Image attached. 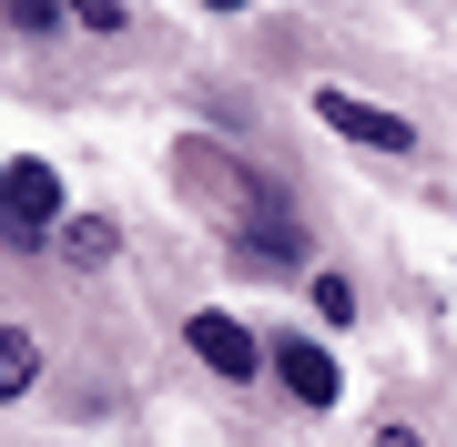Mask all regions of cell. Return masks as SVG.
I'll return each mask as SVG.
<instances>
[{"label":"cell","mask_w":457,"mask_h":447,"mask_svg":"<svg viewBox=\"0 0 457 447\" xmlns=\"http://www.w3.org/2000/svg\"><path fill=\"white\" fill-rule=\"evenodd\" d=\"M31 377H41V335L0 326V397H31Z\"/></svg>","instance_id":"5"},{"label":"cell","mask_w":457,"mask_h":447,"mask_svg":"<svg viewBox=\"0 0 457 447\" xmlns=\"http://www.w3.org/2000/svg\"><path fill=\"white\" fill-rule=\"evenodd\" d=\"M204 11H245V0H204Z\"/></svg>","instance_id":"11"},{"label":"cell","mask_w":457,"mask_h":447,"mask_svg":"<svg viewBox=\"0 0 457 447\" xmlns=\"http://www.w3.org/2000/svg\"><path fill=\"white\" fill-rule=\"evenodd\" d=\"M376 447H417V427H386V437H376Z\"/></svg>","instance_id":"10"},{"label":"cell","mask_w":457,"mask_h":447,"mask_svg":"<svg viewBox=\"0 0 457 447\" xmlns=\"http://www.w3.org/2000/svg\"><path fill=\"white\" fill-rule=\"evenodd\" d=\"M305 295H315V315H326V326H345V315H356V285H345V275H315Z\"/></svg>","instance_id":"7"},{"label":"cell","mask_w":457,"mask_h":447,"mask_svg":"<svg viewBox=\"0 0 457 447\" xmlns=\"http://www.w3.org/2000/svg\"><path fill=\"white\" fill-rule=\"evenodd\" d=\"M51 244H62V254H71V265H102V254H112V244H122V234H112V224H102V214H82V224H51Z\"/></svg>","instance_id":"6"},{"label":"cell","mask_w":457,"mask_h":447,"mask_svg":"<svg viewBox=\"0 0 457 447\" xmlns=\"http://www.w3.org/2000/svg\"><path fill=\"white\" fill-rule=\"evenodd\" d=\"M11 21H21V31H51V21H62V0H11Z\"/></svg>","instance_id":"9"},{"label":"cell","mask_w":457,"mask_h":447,"mask_svg":"<svg viewBox=\"0 0 457 447\" xmlns=\"http://www.w3.org/2000/svg\"><path fill=\"white\" fill-rule=\"evenodd\" d=\"M315 122L326 133H345V143H366V153H417V122L407 112H386V102H366V92H315Z\"/></svg>","instance_id":"1"},{"label":"cell","mask_w":457,"mask_h":447,"mask_svg":"<svg viewBox=\"0 0 457 447\" xmlns=\"http://www.w3.org/2000/svg\"><path fill=\"white\" fill-rule=\"evenodd\" d=\"M71 21H82V31H122V0H62Z\"/></svg>","instance_id":"8"},{"label":"cell","mask_w":457,"mask_h":447,"mask_svg":"<svg viewBox=\"0 0 457 447\" xmlns=\"http://www.w3.org/2000/svg\"><path fill=\"white\" fill-rule=\"evenodd\" d=\"M183 346H194V356L213 366V377H234V386H245V377H264V335L245 326V315H224V305L183 315Z\"/></svg>","instance_id":"2"},{"label":"cell","mask_w":457,"mask_h":447,"mask_svg":"<svg viewBox=\"0 0 457 447\" xmlns=\"http://www.w3.org/2000/svg\"><path fill=\"white\" fill-rule=\"evenodd\" d=\"M264 366L295 386V407H336V397H345V366L315 346V335H285V346H264Z\"/></svg>","instance_id":"4"},{"label":"cell","mask_w":457,"mask_h":447,"mask_svg":"<svg viewBox=\"0 0 457 447\" xmlns=\"http://www.w3.org/2000/svg\"><path fill=\"white\" fill-rule=\"evenodd\" d=\"M51 224H62V173L51 163H0V234L41 244Z\"/></svg>","instance_id":"3"}]
</instances>
